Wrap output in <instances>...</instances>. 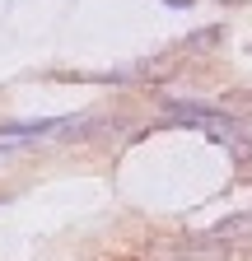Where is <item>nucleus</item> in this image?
<instances>
[{"mask_svg": "<svg viewBox=\"0 0 252 261\" xmlns=\"http://www.w3.org/2000/svg\"><path fill=\"white\" fill-rule=\"evenodd\" d=\"M210 238H215V243H243V238H252V210H247V215L219 219V224L210 228Z\"/></svg>", "mask_w": 252, "mask_h": 261, "instance_id": "obj_3", "label": "nucleus"}, {"mask_svg": "<svg viewBox=\"0 0 252 261\" xmlns=\"http://www.w3.org/2000/svg\"><path fill=\"white\" fill-rule=\"evenodd\" d=\"M164 112L173 117V121H187V126H201V130H210L215 140H229L234 130L243 126L238 117H229V112H219V108H206V103H192V98H164Z\"/></svg>", "mask_w": 252, "mask_h": 261, "instance_id": "obj_1", "label": "nucleus"}, {"mask_svg": "<svg viewBox=\"0 0 252 261\" xmlns=\"http://www.w3.org/2000/svg\"><path fill=\"white\" fill-rule=\"evenodd\" d=\"M229 243H215L210 233L206 238H192V243H168V247H154L149 256L154 261H224Z\"/></svg>", "mask_w": 252, "mask_h": 261, "instance_id": "obj_2", "label": "nucleus"}]
</instances>
